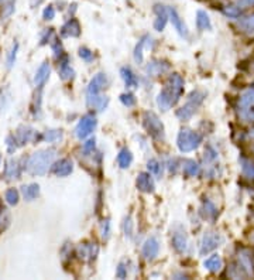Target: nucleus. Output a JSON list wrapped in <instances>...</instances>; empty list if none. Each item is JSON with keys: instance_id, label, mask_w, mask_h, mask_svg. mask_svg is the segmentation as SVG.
<instances>
[{"instance_id": "33", "label": "nucleus", "mask_w": 254, "mask_h": 280, "mask_svg": "<svg viewBox=\"0 0 254 280\" xmlns=\"http://www.w3.org/2000/svg\"><path fill=\"white\" fill-rule=\"evenodd\" d=\"M240 162V166H242V172L245 174V177L250 178V180H254V162H252L250 158L242 156L239 158Z\"/></svg>"}, {"instance_id": "39", "label": "nucleus", "mask_w": 254, "mask_h": 280, "mask_svg": "<svg viewBox=\"0 0 254 280\" xmlns=\"http://www.w3.org/2000/svg\"><path fill=\"white\" fill-rule=\"evenodd\" d=\"M44 139L47 140V142H58V140L62 139V132L61 130H47V132L44 133Z\"/></svg>"}, {"instance_id": "7", "label": "nucleus", "mask_w": 254, "mask_h": 280, "mask_svg": "<svg viewBox=\"0 0 254 280\" xmlns=\"http://www.w3.org/2000/svg\"><path fill=\"white\" fill-rule=\"evenodd\" d=\"M222 242H223V238L221 236V234H218V232H208V234H205L202 236L201 246H199V254L201 255H208L209 252H212L216 248L221 246Z\"/></svg>"}, {"instance_id": "34", "label": "nucleus", "mask_w": 254, "mask_h": 280, "mask_svg": "<svg viewBox=\"0 0 254 280\" xmlns=\"http://www.w3.org/2000/svg\"><path fill=\"white\" fill-rule=\"evenodd\" d=\"M133 162V154L129 148H122L117 154V163L120 166V168H129Z\"/></svg>"}, {"instance_id": "22", "label": "nucleus", "mask_w": 254, "mask_h": 280, "mask_svg": "<svg viewBox=\"0 0 254 280\" xmlns=\"http://www.w3.org/2000/svg\"><path fill=\"white\" fill-rule=\"evenodd\" d=\"M236 26H238V28L242 33L249 34V36L254 34V13L249 14V16L240 17Z\"/></svg>"}, {"instance_id": "45", "label": "nucleus", "mask_w": 254, "mask_h": 280, "mask_svg": "<svg viewBox=\"0 0 254 280\" xmlns=\"http://www.w3.org/2000/svg\"><path fill=\"white\" fill-rule=\"evenodd\" d=\"M235 4L242 10H247L254 8V0H235Z\"/></svg>"}, {"instance_id": "37", "label": "nucleus", "mask_w": 254, "mask_h": 280, "mask_svg": "<svg viewBox=\"0 0 254 280\" xmlns=\"http://www.w3.org/2000/svg\"><path fill=\"white\" fill-rule=\"evenodd\" d=\"M4 198H6V202L8 206H17V202L20 200V194L16 188H8L4 194Z\"/></svg>"}, {"instance_id": "15", "label": "nucleus", "mask_w": 254, "mask_h": 280, "mask_svg": "<svg viewBox=\"0 0 254 280\" xmlns=\"http://www.w3.org/2000/svg\"><path fill=\"white\" fill-rule=\"evenodd\" d=\"M107 76L105 74H96L92 80H90L88 90H86V95H98L100 91L106 86Z\"/></svg>"}, {"instance_id": "29", "label": "nucleus", "mask_w": 254, "mask_h": 280, "mask_svg": "<svg viewBox=\"0 0 254 280\" xmlns=\"http://www.w3.org/2000/svg\"><path fill=\"white\" fill-rule=\"evenodd\" d=\"M182 172H184V176L187 177H197L198 174L201 173V167L195 160H185L182 163Z\"/></svg>"}, {"instance_id": "43", "label": "nucleus", "mask_w": 254, "mask_h": 280, "mask_svg": "<svg viewBox=\"0 0 254 280\" xmlns=\"http://www.w3.org/2000/svg\"><path fill=\"white\" fill-rule=\"evenodd\" d=\"M79 57L82 58L83 61H86V62H90V61L93 60V52H92L89 48H86V47H82V48H79Z\"/></svg>"}, {"instance_id": "46", "label": "nucleus", "mask_w": 254, "mask_h": 280, "mask_svg": "<svg viewBox=\"0 0 254 280\" xmlns=\"http://www.w3.org/2000/svg\"><path fill=\"white\" fill-rule=\"evenodd\" d=\"M93 150H95V139H89L86 143H83L85 156H90V153H93Z\"/></svg>"}, {"instance_id": "50", "label": "nucleus", "mask_w": 254, "mask_h": 280, "mask_svg": "<svg viewBox=\"0 0 254 280\" xmlns=\"http://www.w3.org/2000/svg\"><path fill=\"white\" fill-rule=\"evenodd\" d=\"M1 94H3V96L0 95V112L4 109V108L7 106V102L10 100V95H8L7 98H6V95L8 94V91L7 90H4V91H1Z\"/></svg>"}, {"instance_id": "47", "label": "nucleus", "mask_w": 254, "mask_h": 280, "mask_svg": "<svg viewBox=\"0 0 254 280\" xmlns=\"http://www.w3.org/2000/svg\"><path fill=\"white\" fill-rule=\"evenodd\" d=\"M123 231H124V235H126V236L131 238V235H133V222H131L130 218H126V220H124Z\"/></svg>"}, {"instance_id": "28", "label": "nucleus", "mask_w": 254, "mask_h": 280, "mask_svg": "<svg viewBox=\"0 0 254 280\" xmlns=\"http://www.w3.org/2000/svg\"><path fill=\"white\" fill-rule=\"evenodd\" d=\"M201 215H202L205 220L215 221V220L218 218V208L213 206L209 200H205V201H204V206L201 208Z\"/></svg>"}, {"instance_id": "12", "label": "nucleus", "mask_w": 254, "mask_h": 280, "mask_svg": "<svg viewBox=\"0 0 254 280\" xmlns=\"http://www.w3.org/2000/svg\"><path fill=\"white\" fill-rule=\"evenodd\" d=\"M154 13L157 16V18L154 20V28L157 32H163L167 23H168V20H170L168 8H165L164 4H156L154 6Z\"/></svg>"}, {"instance_id": "11", "label": "nucleus", "mask_w": 254, "mask_h": 280, "mask_svg": "<svg viewBox=\"0 0 254 280\" xmlns=\"http://www.w3.org/2000/svg\"><path fill=\"white\" fill-rule=\"evenodd\" d=\"M99 246L98 244L95 242H85L81 244L78 248V256L82 259V260H95L96 256H98Z\"/></svg>"}, {"instance_id": "2", "label": "nucleus", "mask_w": 254, "mask_h": 280, "mask_svg": "<svg viewBox=\"0 0 254 280\" xmlns=\"http://www.w3.org/2000/svg\"><path fill=\"white\" fill-rule=\"evenodd\" d=\"M57 152L54 148H44L33 153L27 160V170L34 176H44L54 164Z\"/></svg>"}, {"instance_id": "8", "label": "nucleus", "mask_w": 254, "mask_h": 280, "mask_svg": "<svg viewBox=\"0 0 254 280\" xmlns=\"http://www.w3.org/2000/svg\"><path fill=\"white\" fill-rule=\"evenodd\" d=\"M96 118L93 115H85L76 124V128H75V136L78 138V139H85V138H88L90 133L95 130V128H96Z\"/></svg>"}, {"instance_id": "52", "label": "nucleus", "mask_w": 254, "mask_h": 280, "mask_svg": "<svg viewBox=\"0 0 254 280\" xmlns=\"http://www.w3.org/2000/svg\"><path fill=\"white\" fill-rule=\"evenodd\" d=\"M109 235H110V222H109V220H106L102 224V236L103 239H107Z\"/></svg>"}, {"instance_id": "4", "label": "nucleus", "mask_w": 254, "mask_h": 280, "mask_svg": "<svg viewBox=\"0 0 254 280\" xmlns=\"http://www.w3.org/2000/svg\"><path fill=\"white\" fill-rule=\"evenodd\" d=\"M205 98H206L205 92L202 91L191 92L188 96V100H187V104L177 110V118H178L180 120H182V122L189 120L192 116L195 115V112L199 109V106L204 104Z\"/></svg>"}, {"instance_id": "27", "label": "nucleus", "mask_w": 254, "mask_h": 280, "mask_svg": "<svg viewBox=\"0 0 254 280\" xmlns=\"http://www.w3.org/2000/svg\"><path fill=\"white\" fill-rule=\"evenodd\" d=\"M197 27L201 32H209L212 30V23L205 10H198L197 12Z\"/></svg>"}, {"instance_id": "49", "label": "nucleus", "mask_w": 254, "mask_h": 280, "mask_svg": "<svg viewBox=\"0 0 254 280\" xmlns=\"http://www.w3.org/2000/svg\"><path fill=\"white\" fill-rule=\"evenodd\" d=\"M52 50H54L55 57L57 58L62 57V46H61V42H58L57 38H54V42H52Z\"/></svg>"}, {"instance_id": "10", "label": "nucleus", "mask_w": 254, "mask_h": 280, "mask_svg": "<svg viewBox=\"0 0 254 280\" xmlns=\"http://www.w3.org/2000/svg\"><path fill=\"white\" fill-rule=\"evenodd\" d=\"M168 14H170V20H171L174 28L177 30V33L180 34L182 38L187 40V38L189 37L188 27H187V24L184 23V20L181 18V16L178 14V12H177L174 8H168Z\"/></svg>"}, {"instance_id": "19", "label": "nucleus", "mask_w": 254, "mask_h": 280, "mask_svg": "<svg viewBox=\"0 0 254 280\" xmlns=\"http://www.w3.org/2000/svg\"><path fill=\"white\" fill-rule=\"evenodd\" d=\"M35 139V130L30 126H20L16 133V140L18 146H23L28 142H33Z\"/></svg>"}, {"instance_id": "51", "label": "nucleus", "mask_w": 254, "mask_h": 280, "mask_svg": "<svg viewBox=\"0 0 254 280\" xmlns=\"http://www.w3.org/2000/svg\"><path fill=\"white\" fill-rule=\"evenodd\" d=\"M116 278H119V279H124V278H127V268H124L123 264H119V266H117Z\"/></svg>"}, {"instance_id": "14", "label": "nucleus", "mask_w": 254, "mask_h": 280, "mask_svg": "<svg viewBox=\"0 0 254 280\" xmlns=\"http://www.w3.org/2000/svg\"><path fill=\"white\" fill-rule=\"evenodd\" d=\"M51 170L58 177H66V176L72 173L74 164H72V162L69 158H61V160H58V162H55L54 164L51 166Z\"/></svg>"}, {"instance_id": "16", "label": "nucleus", "mask_w": 254, "mask_h": 280, "mask_svg": "<svg viewBox=\"0 0 254 280\" xmlns=\"http://www.w3.org/2000/svg\"><path fill=\"white\" fill-rule=\"evenodd\" d=\"M172 246L178 254H185L188 249V236L185 231H175L172 234Z\"/></svg>"}, {"instance_id": "53", "label": "nucleus", "mask_w": 254, "mask_h": 280, "mask_svg": "<svg viewBox=\"0 0 254 280\" xmlns=\"http://www.w3.org/2000/svg\"><path fill=\"white\" fill-rule=\"evenodd\" d=\"M54 36V30L52 28H47L45 32H44V34H42L41 37V46H44V44H47V42L51 40V37Z\"/></svg>"}, {"instance_id": "3", "label": "nucleus", "mask_w": 254, "mask_h": 280, "mask_svg": "<svg viewBox=\"0 0 254 280\" xmlns=\"http://www.w3.org/2000/svg\"><path fill=\"white\" fill-rule=\"evenodd\" d=\"M238 115L243 122L254 124V86H249L242 92L238 104Z\"/></svg>"}, {"instance_id": "9", "label": "nucleus", "mask_w": 254, "mask_h": 280, "mask_svg": "<svg viewBox=\"0 0 254 280\" xmlns=\"http://www.w3.org/2000/svg\"><path fill=\"white\" fill-rule=\"evenodd\" d=\"M235 260L243 268V270L247 273L249 278H254V262L249 249H246V248H239L238 255H236Z\"/></svg>"}, {"instance_id": "26", "label": "nucleus", "mask_w": 254, "mask_h": 280, "mask_svg": "<svg viewBox=\"0 0 254 280\" xmlns=\"http://www.w3.org/2000/svg\"><path fill=\"white\" fill-rule=\"evenodd\" d=\"M120 75H122V80L126 84V86H129V88H137L139 86V80L129 66H123L120 70Z\"/></svg>"}, {"instance_id": "1", "label": "nucleus", "mask_w": 254, "mask_h": 280, "mask_svg": "<svg viewBox=\"0 0 254 280\" xmlns=\"http://www.w3.org/2000/svg\"><path fill=\"white\" fill-rule=\"evenodd\" d=\"M182 94H184V78L180 74H171L165 81L164 88L157 96V105L163 112H167L180 100Z\"/></svg>"}, {"instance_id": "38", "label": "nucleus", "mask_w": 254, "mask_h": 280, "mask_svg": "<svg viewBox=\"0 0 254 280\" xmlns=\"http://www.w3.org/2000/svg\"><path fill=\"white\" fill-rule=\"evenodd\" d=\"M10 225V214L6 208L0 210V231H4Z\"/></svg>"}, {"instance_id": "21", "label": "nucleus", "mask_w": 254, "mask_h": 280, "mask_svg": "<svg viewBox=\"0 0 254 280\" xmlns=\"http://www.w3.org/2000/svg\"><path fill=\"white\" fill-rule=\"evenodd\" d=\"M136 184H137V188L143 192H153L154 191V182L151 178L150 173H140L137 176V180H136Z\"/></svg>"}, {"instance_id": "42", "label": "nucleus", "mask_w": 254, "mask_h": 280, "mask_svg": "<svg viewBox=\"0 0 254 280\" xmlns=\"http://www.w3.org/2000/svg\"><path fill=\"white\" fill-rule=\"evenodd\" d=\"M17 51H18V44L14 42V44H13V48H11V51H10V54H8L7 57V68H11L13 64H14L17 57Z\"/></svg>"}, {"instance_id": "54", "label": "nucleus", "mask_w": 254, "mask_h": 280, "mask_svg": "<svg viewBox=\"0 0 254 280\" xmlns=\"http://www.w3.org/2000/svg\"><path fill=\"white\" fill-rule=\"evenodd\" d=\"M247 138L252 140V142H254V128L253 129H250V130L247 132Z\"/></svg>"}, {"instance_id": "55", "label": "nucleus", "mask_w": 254, "mask_h": 280, "mask_svg": "<svg viewBox=\"0 0 254 280\" xmlns=\"http://www.w3.org/2000/svg\"><path fill=\"white\" fill-rule=\"evenodd\" d=\"M0 163H1V157H0Z\"/></svg>"}, {"instance_id": "17", "label": "nucleus", "mask_w": 254, "mask_h": 280, "mask_svg": "<svg viewBox=\"0 0 254 280\" xmlns=\"http://www.w3.org/2000/svg\"><path fill=\"white\" fill-rule=\"evenodd\" d=\"M61 36L62 37H79L81 36V24L76 18H69L65 24L61 28Z\"/></svg>"}, {"instance_id": "23", "label": "nucleus", "mask_w": 254, "mask_h": 280, "mask_svg": "<svg viewBox=\"0 0 254 280\" xmlns=\"http://www.w3.org/2000/svg\"><path fill=\"white\" fill-rule=\"evenodd\" d=\"M86 98H88V106L93 108L99 112L106 109L107 105H109V98L102 96L100 94H98V95H86Z\"/></svg>"}, {"instance_id": "13", "label": "nucleus", "mask_w": 254, "mask_h": 280, "mask_svg": "<svg viewBox=\"0 0 254 280\" xmlns=\"http://www.w3.org/2000/svg\"><path fill=\"white\" fill-rule=\"evenodd\" d=\"M158 252H160V242H158V239H157L156 236L148 238L147 240L144 242L143 249H141V254H143V256H144L147 260L156 259Z\"/></svg>"}, {"instance_id": "30", "label": "nucleus", "mask_w": 254, "mask_h": 280, "mask_svg": "<svg viewBox=\"0 0 254 280\" xmlns=\"http://www.w3.org/2000/svg\"><path fill=\"white\" fill-rule=\"evenodd\" d=\"M21 192H23V197H24L25 201H34L40 196V186L35 184V182L24 186V187H21Z\"/></svg>"}, {"instance_id": "6", "label": "nucleus", "mask_w": 254, "mask_h": 280, "mask_svg": "<svg viewBox=\"0 0 254 280\" xmlns=\"http://www.w3.org/2000/svg\"><path fill=\"white\" fill-rule=\"evenodd\" d=\"M143 124L146 128V130L151 138H154L157 140L164 139V124L160 120V118L154 114V112H144L143 115Z\"/></svg>"}, {"instance_id": "48", "label": "nucleus", "mask_w": 254, "mask_h": 280, "mask_svg": "<svg viewBox=\"0 0 254 280\" xmlns=\"http://www.w3.org/2000/svg\"><path fill=\"white\" fill-rule=\"evenodd\" d=\"M6 142H7V148L10 153H13V152L18 148V143H17L16 136H8Z\"/></svg>"}, {"instance_id": "25", "label": "nucleus", "mask_w": 254, "mask_h": 280, "mask_svg": "<svg viewBox=\"0 0 254 280\" xmlns=\"http://www.w3.org/2000/svg\"><path fill=\"white\" fill-rule=\"evenodd\" d=\"M75 75V71L71 68L69 62H68V57L64 56V57L59 58V76L64 80V81H68V80H72Z\"/></svg>"}, {"instance_id": "31", "label": "nucleus", "mask_w": 254, "mask_h": 280, "mask_svg": "<svg viewBox=\"0 0 254 280\" xmlns=\"http://www.w3.org/2000/svg\"><path fill=\"white\" fill-rule=\"evenodd\" d=\"M221 12L223 16H226L228 18H240L243 14V10L239 8L235 3L233 4H222Z\"/></svg>"}, {"instance_id": "20", "label": "nucleus", "mask_w": 254, "mask_h": 280, "mask_svg": "<svg viewBox=\"0 0 254 280\" xmlns=\"http://www.w3.org/2000/svg\"><path fill=\"white\" fill-rule=\"evenodd\" d=\"M49 72H51V66H49L48 62H42L41 66L37 70V74L34 76V84L38 90H41L44 86V84L48 81L49 78Z\"/></svg>"}, {"instance_id": "5", "label": "nucleus", "mask_w": 254, "mask_h": 280, "mask_svg": "<svg viewBox=\"0 0 254 280\" xmlns=\"http://www.w3.org/2000/svg\"><path fill=\"white\" fill-rule=\"evenodd\" d=\"M202 134L195 132L192 129H181L178 133V139H177V144L182 153H188L192 150H197L201 143H202Z\"/></svg>"}, {"instance_id": "40", "label": "nucleus", "mask_w": 254, "mask_h": 280, "mask_svg": "<svg viewBox=\"0 0 254 280\" xmlns=\"http://www.w3.org/2000/svg\"><path fill=\"white\" fill-rule=\"evenodd\" d=\"M204 160L206 163H215L218 160V152L212 148V146H208L205 150V156H204Z\"/></svg>"}, {"instance_id": "41", "label": "nucleus", "mask_w": 254, "mask_h": 280, "mask_svg": "<svg viewBox=\"0 0 254 280\" xmlns=\"http://www.w3.org/2000/svg\"><path fill=\"white\" fill-rule=\"evenodd\" d=\"M120 102L127 108L134 106L136 105V96L133 94H122L120 95Z\"/></svg>"}, {"instance_id": "32", "label": "nucleus", "mask_w": 254, "mask_h": 280, "mask_svg": "<svg viewBox=\"0 0 254 280\" xmlns=\"http://www.w3.org/2000/svg\"><path fill=\"white\" fill-rule=\"evenodd\" d=\"M206 270H209L211 273H218L222 269V259L219 255H212L211 258H208L204 262Z\"/></svg>"}, {"instance_id": "36", "label": "nucleus", "mask_w": 254, "mask_h": 280, "mask_svg": "<svg viewBox=\"0 0 254 280\" xmlns=\"http://www.w3.org/2000/svg\"><path fill=\"white\" fill-rule=\"evenodd\" d=\"M147 168H148V173L150 174H153V176H156V177H161V173H163V167H161V163H160L158 160H156V158L148 160Z\"/></svg>"}, {"instance_id": "24", "label": "nucleus", "mask_w": 254, "mask_h": 280, "mask_svg": "<svg viewBox=\"0 0 254 280\" xmlns=\"http://www.w3.org/2000/svg\"><path fill=\"white\" fill-rule=\"evenodd\" d=\"M168 70H170V64L165 62V61H153V62H150L147 66V68H146L147 74L151 75V76H157V75L164 74L165 71H168Z\"/></svg>"}, {"instance_id": "35", "label": "nucleus", "mask_w": 254, "mask_h": 280, "mask_svg": "<svg viewBox=\"0 0 254 280\" xmlns=\"http://www.w3.org/2000/svg\"><path fill=\"white\" fill-rule=\"evenodd\" d=\"M148 40H151V37H150V36H144L139 42V44L136 46V50H134V60H136V62H139V64L143 62V48H144V46H146V42H147Z\"/></svg>"}, {"instance_id": "44", "label": "nucleus", "mask_w": 254, "mask_h": 280, "mask_svg": "<svg viewBox=\"0 0 254 280\" xmlns=\"http://www.w3.org/2000/svg\"><path fill=\"white\" fill-rule=\"evenodd\" d=\"M54 17H55V8H54L52 4H48L42 12V18L44 20H52Z\"/></svg>"}, {"instance_id": "18", "label": "nucleus", "mask_w": 254, "mask_h": 280, "mask_svg": "<svg viewBox=\"0 0 254 280\" xmlns=\"http://www.w3.org/2000/svg\"><path fill=\"white\" fill-rule=\"evenodd\" d=\"M21 174V166L18 163L17 158H8L6 162V167H4V177L7 180H13V178H18Z\"/></svg>"}]
</instances>
